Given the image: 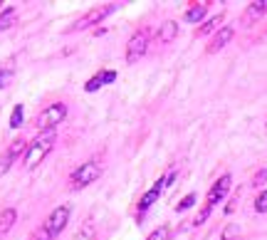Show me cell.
<instances>
[{"mask_svg":"<svg viewBox=\"0 0 267 240\" xmlns=\"http://www.w3.org/2000/svg\"><path fill=\"white\" fill-rule=\"evenodd\" d=\"M114 10H116V5H99V8H92L89 13H84V15H82V18H79L75 25H72V30H84V27H92V25H96V22H102L107 15H112Z\"/></svg>","mask_w":267,"mask_h":240,"instance_id":"6","label":"cell"},{"mask_svg":"<svg viewBox=\"0 0 267 240\" xmlns=\"http://www.w3.org/2000/svg\"><path fill=\"white\" fill-rule=\"evenodd\" d=\"M70 216H72L70 205H57V208L50 213V218H47V223H45V228L50 230V235H52V238H57L59 233L67 228V223H70Z\"/></svg>","mask_w":267,"mask_h":240,"instance_id":"5","label":"cell"},{"mask_svg":"<svg viewBox=\"0 0 267 240\" xmlns=\"http://www.w3.org/2000/svg\"><path fill=\"white\" fill-rule=\"evenodd\" d=\"M13 20H15V8L10 5V8L0 15V33H3V30H8V27L13 25Z\"/></svg>","mask_w":267,"mask_h":240,"instance_id":"18","label":"cell"},{"mask_svg":"<svg viewBox=\"0 0 267 240\" xmlns=\"http://www.w3.org/2000/svg\"><path fill=\"white\" fill-rule=\"evenodd\" d=\"M232 211H235V201H232V203H228V205H225V213H232Z\"/></svg>","mask_w":267,"mask_h":240,"instance_id":"27","label":"cell"},{"mask_svg":"<svg viewBox=\"0 0 267 240\" xmlns=\"http://www.w3.org/2000/svg\"><path fill=\"white\" fill-rule=\"evenodd\" d=\"M232 35H235V30H232L230 25H228V27H220V30L215 33V37L210 40V45H208V52H220V50H223V47L228 45L230 40H232Z\"/></svg>","mask_w":267,"mask_h":240,"instance_id":"11","label":"cell"},{"mask_svg":"<svg viewBox=\"0 0 267 240\" xmlns=\"http://www.w3.org/2000/svg\"><path fill=\"white\" fill-rule=\"evenodd\" d=\"M210 213H213V205H208V203H206V208H203V211H201V213L195 216V221H193V225H203V223L208 221V216H210Z\"/></svg>","mask_w":267,"mask_h":240,"instance_id":"22","label":"cell"},{"mask_svg":"<svg viewBox=\"0 0 267 240\" xmlns=\"http://www.w3.org/2000/svg\"><path fill=\"white\" fill-rule=\"evenodd\" d=\"M166 238H169V228H158V230H153L146 240H166Z\"/></svg>","mask_w":267,"mask_h":240,"instance_id":"25","label":"cell"},{"mask_svg":"<svg viewBox=\"0 0 267 240\" xmlns=\"http://www.w3.org/2000/svg\"><path fill=\"white\" fill-rule=\"evenodd\" d=\"M13 70H15V59H13V57L0 62V89L10 84V79H13Z\"/></svg>","mask_w":267,"mask_h":240,"instance_id":"13","label":"cell"},{"mask_svg":"<svg viewBox=\"0 0 267 240\" xmlns=\"http://www.w3.org/2000/svg\"><path fill=\"white\" fill-rule=\"evenodd\" d=\"M114 79H116V72H114V70H102V72H96L94 77H89V79H87L84 89H87V92H96V89H102V87L112 84Z\"/></svg>","mask_w":267,"mask_h":240,"instance_id":"10","label":"cell"},{"mask_svg":"<svg viewBox=\"0 0 267 240\" xmlns=\"http://www.w3.org/2000/svg\"><path fill=\"white\" fill-rule=\"evenodd\" d=\"M52 146H55V131H40L25 151V166L38 168L45 161V156L52 151Z\"/></svg>","mask_w":267,"mask_h":240,"instance_id":"1","label":"cell"},{"mask_svg":"<svg viewBox=\"0 0 267 240\" xmlns=\"http://www.w3.org/2000/svg\"><path fill=\"white\" fill-rule=\"evenodd\" d=\"M146 50H149V33L146 30H136L129 40V45H126V62L134 65V62H139L141 57L146 55Z\"/></svg>","mask_w":267,"mask_h":240,"instance_id":"4","label":"cell"},{"mask_svg":"<svg viewBox=\"0 0 267 240\" xmlns=\"http://www.w3.org/2000/svg\"><path fill=\"white\" fill-rule=\"evenodd\" d=\"M22 116H25L22 104H15V109H13V114H10V129H18L20 124H22Z\"/></svg>","mask_w":267,"mask_h":240,"instance_id":"19","label":"cell"},{"mask_svg":"<svg viewBox=\"0 0 267 240\" xmlns=\"http://www.w3.org/2000/svg\"><path fill=\"white\" fill-rule=\"evenodd\" d=\"M230 184H232V178H230V173H225V176H220L215 184H213V188L208 191V205H215L220 203L225 196H228L230 191Z\"/></svg>","mask_w":267,"mask_h":240,"instance_id":"9","label":"cell"},{"mask_svg":"<svg viewBox=\"0 0 267 240\" xmlns=\"http://www.w3.org/2000/svg\"><path fill=\"white\" fill-rule=\"evenodd\" d=\"M206 13H208V8H206V5H193L191 10H186L183 20H186V22H198V20L206 18Z\"/></svg>","mask_w":267,"mask_h":240,"instance_id":"15","label":"cell"},{"mask_svg":"<svg viewBox=\"0 0 267 240\" xmlns=\"http://www.w3.org/2000/svg\"><path fill=\"white\" fill-rule=\"evenodd\" d=\"M99 176H102V166L99 164H82V166H77V171L70 178H72L75 188H82V186L94 184Z\"/></svg>","mask_w":267,"mask_h":240,"instance_id":"7","label":"cell"},{"mask_svg":"<svg viewBox=\"0 0 267 240\" xmlns=\"http://www.w3.org/2000/svg\"><path fill=\"white\" fill-rule=\"evenodd\" d=\"M262 13H267V5H265V0H260V3H250V8H248V15H245V20H255V18H260Z\"/></svg>","mask_w":267,"mask_h":240,"instance_id":"17","label":"cell"},{"mask_svg":"<svg viewBox=\"0 0 267 240\" xmlns=\"http://www.w3.org/2000/svg\"><path fill=\"white\" fill-rule=\"evenodd\" d=\"M25 151H27V141H25V139H15V141L10 144V148L0 156V176H5V173L10 171V166L18 161Z\"/></svg>","mask_w":267,"mask_h":240,"instance_id":"8","label":"cell"},{"mask_svg":"<svg viewBox=\"0 0 267 240\" xmlns=\"http://www.w3.org/2000/svg\"><path fill=\"white\" fill-rule=\"evenodd\" d=\"M193 203H195V193H188V196H186V198H183L181 203L176 205V211H178V213H183V211H188V208H191Z\"/></svg>","mask_w":267,"mask_h":240,"instance_id":"23","label":"cell"},{"mask_svg":"<svg viewBox=\"0 0 267 240\" xmlns=\"http://www.w3.org/2000/svg\"><path fill=\"white\" fill-rule=\"evenodd\" d=\"M220 22H223V15H213V18H210V20H206V22L201 25V30H198V35H210V33H215Z\"/></svg>","mask_w":267,"mask_h":240,"instance_id":"16","label":"cell"},{"mask_svg":"<svg viewBox=\"0 0 267 240\" xmlns=\"http://www.w3.org/2000/svg\"><path fill=\"white\" fill-rule=\"evenodd\" d=\"M255 211H257V213H267V191H262V193L255 198Z\"/></svg>","mask_w":267,"mask_h":240,"instance_id":"21","label":"cell"},{"mask_svg":"<svg viewBox=\"0 0 267 240\" xmlns=\"http://www.w3.org/2000/svg\"><path fill=\"white\" fill-rule=\"evenodd\" d=\"M18 221V211L15 208H5L3 213H0V235H5L13 225Z\"/></svg>","mask_w":267,"mask_h":240,"instance_id":"12","label":"cell"},{"mask_svg":"<svg viewBox=\"0 0 267 240\" xmlns=\"http://www.w3.org/2000/svg\"><path fill=\"white\" fill-rule=\"evenodd\" d=\"M238 235H240V225L230 223V225H225V230L220 233V240H238Z\"/></svg>","mask_w":267,"mask_h":240,"instance_id":"20","label":"cell"},{"mask_svg":"<svg viewBox=\"0 0 267 240\" xmlns=\"http://www.w3.org/2000/svg\"><path fill=\"white\" fill-rule=\"evenodd\" d=\"M173 178H176V171L166 173V176H161V178H158V181H156V184H153L151 188L141 196V201H139V211H141V213H144V211H149V208H151V205L161 198V193L166 191V186L173 184Z\"/></svg>","mask_w":267,"mask_h":240,"instance_id":"3","label":"cell"},{"mask_svg":"<svg viewBox=\"0 0 267 240\" xmlns=\"http://www.w3.org/2000/svg\"><path fill=\"white\" fill-rule=\"evenodd\" d=\"M267 181V168H260L257 173H255V178H252V186H262Z\"/></svg>","mask_w":267,"mask_h":240,"instance_id":"26","label":"cell"},{"mask_svg":"<svg viewBox=\"0 0 267 240\" xmlns=\"http://www.w3.org/2000/svg\"><path fill=\"white\" fill-rule=\"evenodd\" d=\"M30 240H52V235H50V230L42 225V228H38V230L32 233V238H30Z\"/></svg>","mask_w":267,"mask_h":240,"instance_id":"24","label":"cell"},{"mask_svg":"<svg viewBox=\"0 0 267 240\" xmlns=\"http://www.w3.org/2000/svg\"><path fill=\"white\" fill-rule=\"evenodd\" d=\"M64 119H67V104L57 102V104H50L47 109L40 111L38 127H40V131H55V127L62 124Z\"/></svg>","mask_w":267,"mask_h":240,"instance_id":"2","label":"cell"},{"mask_svg":"<svg viewBox=\"0 0 267 240\" xmlns=\"http://www.w3.org/2000/svg\"><path fill=\"white\" fill-rule=\"evenodd\" d=\"M176 35H178V25H176L173 20H169V22H163V25H161V30H158V42H163V45H166V42H171Z\"/></svg>","mask_w":267,"mask_h":240,"instance_id":"14","label":"cell"}]
</instances>
